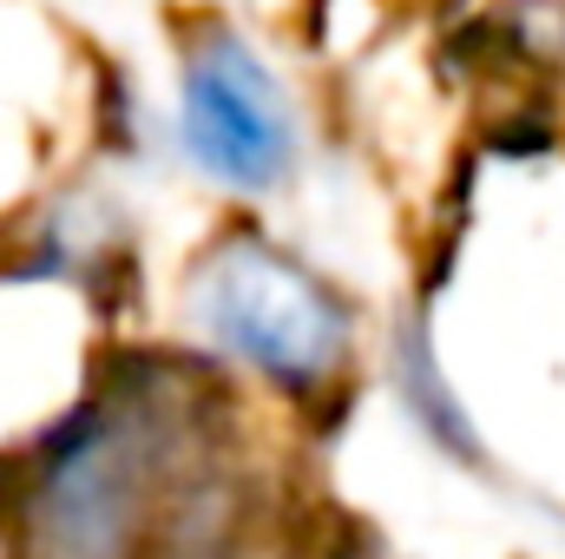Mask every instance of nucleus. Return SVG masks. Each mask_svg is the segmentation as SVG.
Listing matches in <instances>:
<instances>
[{
  "label": "nucleus",
  "instance_id": "f257e3e1",
  "mask_svg": "<svg viewBox=\"0 0 565 559\" xmlns=\"http://www.w3.org/2000/svg\"><path fill=\"white\" fill-rule=\"evenodd\" d=\"M198 329L282 389H316L349 356V309L335 289L264 238H224L191 283Z\"/></svg>",
  "mask_w": 565,
  "mask_h": 559
},
{
  "label": "nucleus",
  "instance_id": "f03ea898",
  "mask_svg": "<svg viewBox=\"0 0 565 559\" xmlns=\"http://www.w3.org/2000/svg\"><path fill=\"white\" fill-rule=\"evenodd\" d=\"M178 133L204 178H217L224 191H244V198L277 191L296 171L289 93L237 33H211L184 53Z\"/></svg>",
  "mask_w": 565,
  "mask_h": 559
},
{
  "label": "nucleus",
  "instance_id": "7ed1b4c3",
  "mask_svg": "<svg viewBox=\"0 0 565 559\" xmlns=\"http://www.w3.org/2000/svg\"><path fill=\"white\" fill-rule=\"evenodd\" d=\"M139 447L119 434V421L79 415L33 487L26 559H126L139 520Z\"/></svg>",
  "mask_w": 565,
  "mask_h": 559
},
{
  "label": "nucleus",
  "instance_id": "20e7f679",
  "mask_svg": "<svg viewBox=\"0 0 565 559\" xmlns=\"http://www.w3.org/2000/svg\"><path fill=\"white\" fill-rule=\"evenodd\" d=\"M395 389H402L408 415L422 421V434L434 447H447L454 461H480V428L440 376V349L427 336V316H408L402 336H395Z\"/></svg>",
  "mask_w": 565,
  "mask_h": 559
}]
</instances>
